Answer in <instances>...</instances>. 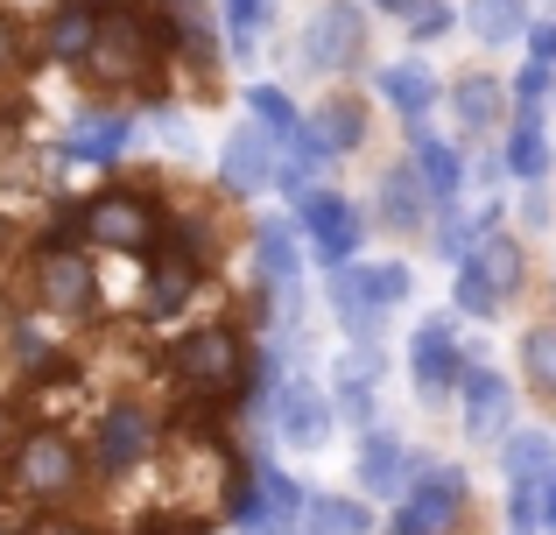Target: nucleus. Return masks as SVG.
Returning a JSON list of instances; mask_svg holds the SVG:
<instances>
[{
  "instance_id": "f257e3e1",
  "label": "nucleus",
  "mask_w": 556,
  "mask_h": 535,
  "mask_svg": "<svg viewBox=\"0 0 556 535\" xmlns=\"http://www.w3.org/2000/svg\"><path fill=\"white\" fill-rule=\"evenodd\" d=\"M92 480V451L64 423H22L0 444V500H22L28 514H64Z\"/></svg>"
},
{
  "instance_id": "423d86ee",
  "label": "nucleus",
  "mask_w": 556,
  "mask_h": 535,
  "mask_svg": "<svg viewBox=\"0 0 556 535\" xmlns=\"http://www.w3.org/2000/svg\"><path fill=\"white\" fill-rule=\"evenodd\" d=\"M408 296V268L402 262H380V268H331V303H339V317L367 339V331L380 324V310L388 303H402Z\"/></svg>"
},
{
  "instance_id": "4468645a",
  "label": "nucleus",
  "mask_w": 556,
  "mask_h": 535,
  "mask_svg": "<svg viewBox=\"0 0 556 535\" xmlns=\"http://www.w3.org/2000/svg\"><path fill=\"white\" fill-rule=\"evenodd\" d=\"M218 177H226L232 191H268V183H282L275 141L261 135V127H240V135L226 141V155H218Z\"/></svg>"
},
{
  "instance_id": "58836bf2",
  "label": "nucleus",
  "mask_w": 556,
  "mask_h": 535,
  "mask_svg": "<svg viewBox=\"0 0 556 535\" xmlns=\"http://www.w3.org/2000/svg\"><path fill=\"white\" fill-rule=\"evenodd\" d=\"M535 64H556V28H535Z\"/></svg>"
},
{
  "instance_id": "6ab92c4d",
  "label": "nucleus",
  "mask_w": 556,
  "mask_h": 535,
  "mask_svg": "<svg viewBox=\"0 0 556 535\" xmlns=\"http://www.w3.org/2000/svg\"><path fill=\"white\" fill-rule=\"evenodd\" d=\"M303 535H374V514L353 508V500L311 494V500H303Z\"/></svg>"
},
{
  "instance_id": "bb28decb",
  "label": "nucleus",
  "mask_w": 556,
  "mask_h": 535,
  "mask_svg": "<svg viewBox=\"0 0 556 535\" xmlns=\"http://www.w3.org/2000/svg\"><path fill=\"white\" fill-rule=\"evenodd\" d=\"M331 381H339V409L345 416H359V423H367V416H374V359L367 353H359V359H339V373H331Z\"/></svg>"
},
{
  "instance_id": "20e7f679",
  "label": "nucleus",
  "mask_w": 556,
  "mask_h": 535,
  "mask_svg": "<svg viewBox=\"0 0 556 535\" xmlns=\"http://www.w3.org/2000/svg\"><path fill=\"white\" fill-rule=\"evenodd\" d=\"M71 212H78V219H71L78 240H92V247H106V254H149L155 240H163V212L141 191H99Z\"/></svg>"
},
{
  "instance_id": "72a5a7b5",
  "label": "nucleus",
  "mask_w": 556,
  "mask_h": 535,
  "mask_svg": "<svg viewBox=\"0 0 556 535\" xmlns=\"http://www.w3.org/2000/svg\"><path fill=\"white\" fill-rule=\"evenodd\" d=\"M515 92H521V106H543V92H549V64H529Z\"/></svg>"
},
{
  "instance_id": "ea45409f",
  "label": "nucleus",
  "mask_w": 556,
  "mask_h": 535,
  "mask_svg": "<svg viewBox=\"0 0 556 535\" xmlns=\"http://www.w3.org/2000/svg\"><path fill=\"white\" fill-rule=\"evenodd\" d=\"M36 535H92V528H78V522H64V514H56V522H42Z\"/></svg>"
},
{
  "instance_id": "5701e85b",
  "label": "nucleus",
  "mask_w": 556,
  "mask_h": 535,
  "mask_svg": "<svg viewBox=\"0 0 556 535\" xmlns=\"http://www.w3.org/2000/svg\"><path fill=\"white\" fill-rule=\"evenodd\" d=\"M380 99H394V113L416 120V113L437 99V85H430V71H422V64H388V71H380Z\"/></svg>"
},
{
  "instance_id": "9b49d317",
  "label": "nucleus",
  "mask_w": 556,
  "mask_h": 535,
  "mask_svg": "<svg viewBox=\"0 0 556 535\" xmlns=\"http://www.w3.org/2000/svg\"><path fill=\"white\" fill-rule=\"evenodd\" d=\"M275 430H282L289 444H325L331 437V402H325V387H311V381H282L275 387Z\"/></svg>"
},
{
  "instance_id": "f704fd0d",
  "label": "nucleus",
  "mask_w": 556,
  "mask_h": 535,
  "mask_svg": "<svg viewBox=\"0 0 556 535\" xmlns=\"http://www.w3.org/2000/svg\"><path fill=\"white\" fill-rule=\"evenodd\" d=\"M521 226H549V191H543V183L521 198Z\"/></svg>"
},
{
  "instance_id": "0eeeda50",
  "label": "nucleus",
  "mask_w": 556,
  "mask_h": 535,
  "mask_svg": "<svg viewBox=\"0 0 556 535\" xmlns=\"http://www.w3.org/2000/svg\"><path fill=\"white\" fill-rule=\"evenodd\" d=\"M149 451H155V416L141 409V402H113V409L99 416L92 472H106V480H121V472H135V466H141Z\"/></svg>"
},
{
  "instance_id": "c85d7f7f",
  "label": "nucleus",
  "mask_w": 556,
  "mask_h": 535,
  "mask_svg": "<svg viewBox=\"0 0 556 535\" xmlns=\"http://www.w3.org/2000/svg\"><path fill=\"white\" fill-rule=\"evenodd\" d=\"M521 367H529L535 387H556V324L529 331V345H521Z\"/></svg>"
},
{
  "instance_id": "b1692460",
  "label": "nucleus",
  "mask_w": 556,
  "mask_h": 535,
  "mask_svg": "<svg viewBox=\"0 0 556 535\" xmlns=\"http://www.w3.org/2000/svg\"><path fill=\"white\" fill-rule=\"evenodd\" d=\"M458 120H465V135H486V127L501 120V85L493 78H458Z\"/></svg>"
},
{
  "instance_id": "2eb2a0df",
  "label": "nucleus",
  "mask_w": 556,
  "mask_h": 535,
  "mask_svg": "<svg viewBox=\"0 0 556 535\" xmlns=\"http://www.w3.org/2000/svg\"><path fill=\"white\" fill-rule=\"evenodd\" d=\"M92 36H99V8H85V0H64V8L50 14V28H42V56L78 71L85 50H92Z\"/></svg>"
},
{
  "instance_id": "dca6fc26",
  "label": "nucleus",
  "mask_w": 556,
  "mask_h": 535,
  "mask_svg": "<svg viewBox=\"0 0 556 535\" xmlns=\"http://www.w3.org/2000/svg\"><path fill=\"white\" fill-rule=\"evenodd\" d=\"M121 149H127V113H85L78 135L64 141L71 163H113Z\"/></svg>"
},
{
  "instance_id": "7ed1b4c3",
  "label": "nucleus",
  "mask_w": 556,
  "mask_h": 535,
  "mask_svg": "<svg viewBox=\"0 0 556 535\" xmlns=\"http://www.w3.org/2000/svg\"><path fill=\"white\" fill-rule=\"evenodd\" d=\"M155 64H163L155 28L141 22L135 8H121V14H99V36H92V50H85L78 78L92 85V92H149Z\"/></svg>"
},
{
  "instance_id": "aec40b11",
  "label": "nucleus",
  "mask_w": 556,
  "mask_h": 535,
  "mask_svg": "<svg viewBox=\"0 0 556 535\" xmlns=\"http://www.w3.org/2000/svg\"><path fill=\"white\" fill-rule=\"evenodd\" d=\"M549 466H556V437H549V430H521V437H507V480H515V486L549 480Z\"/></svg>"
},
{
  "instance_id": "f3484780",
  "label": "nucleus",
  "mask_w": 556,
  "mask_h": 535,
  "mask_svg": "<svg viewBox=\"0 0 556 535\" xmlns=\"http://www.w3.org/2000/svg\"><path fill=\"white\" fill-rule=\"evenodd\" d=\"M465 268L486 275L501 296H515V289H521V247H515L507 233H479V240H472V254H465Z\"/></svg>"
},
{
  "instance_id": "e433bc0d",
  "label": "nucleus",
  "mask_w": 556,
  "mask_h": 535,
  "mask_svg": "<svg viewBox=\"0 0 556 535\" xmlns=\"http://www.w3.org/2000/svg\"><path fill=\"white\" fill-rule=\"evenodd\" d=\"M0 8H8L14 22H22V14H56V8H64V0H0Z\"/></svg>"
},
{
  "instance_id": "4c0bfd02",
  "label": "nucleus",
  "mask_w": 556,
  "mask_h": 535,
  "mask_svg": "<svg viewBox=\"0 0 556 535\" xmlns=\"http://www.w3.org/2000/svg\"><path fill=\"white\" fill-rule=\"evenodd\" d=\"M444 22H451V14H444V0H437V8L416 14V36H444Z\"/></svg>"
},
{
  "instance_id": "a19ab883",
  "label": "nucleus",
  "mask_w": 556,
  "mask_h": 535,
  "mask_svg": "<svg viewBox=\"0 0 556 535\" xmlns=\"http://www.w3.org/2000/svg\"><path fill=\"white\" fill-rule=\"evenodd\" d=\"M543 522H549V535H556V480H543Z\"/></svg>"
},
{
  "instance_id": "37998d69",
  "label": "nucleus",
  "mask_w": 556,
  "mask_h": 535,
  "mask_svg": "<svg viewBox=\"0 0 556 535\" xmlns=\"http://www.w3.org/2000/svg\"><path fill=\"white\" fill-rule=\"evenodd\" d=\"M85 8H99V14H121V8H135V0H85Z\"/></svg>"
},
{
  "instance_id": "2f4dec72",
  "label": "nucleus",
  "mask_w": 556,
  "mask_h": 535,
  "mask_svg": "<svg viewBox=\"0 0 556 535\" xmlns=\"http://www.w3.org/2000/svg\"><path fill=\"white\" fill-rule=\"evenodd\" d=\"M226 22H232V50H254L261 22H268V0H226Z\"/></svg>"
},
{
  "instance_id": "412c9836",
  "label": "nucleus",
  "mask_w": 556,
  "mask_h": 535,
  "mask_svg": "<svg viewBox=\"0 0 556 535\" xmlns=\"http://www.w3.org/2000/svg\"><path fill=\"white\" fill-rule=\"evenodd\" d=\"M311 135L325 141V155L359 149V135H367V113H359V99H325V106H317V127H311Z\"/></svg>"
},
{
  "instance_id": "39448f33",
  "label": "nucleus",
  "mask_w": 556,
  "mask_h": 535,
  "mask_svg": "<svg viewBox=\"0 0 556 535\" xmlns=\"http://www.w3.org/2000/svg\"><path fill=\"white\" fill-rule=\"evenodd\" d=\"M169 373H177L184 395H232L247 381V345L226 324H198L169 345Z\"/></svg>"
},
{
  "instance_id": "c03bdc74",
  "label": "nucleus",
  "mask_w": 556,
  "mask_h": 535,
  "mask_svg": "<svg viewBox=\"0 0 556 535\" xmlns=\"http://www.w3.org/2000/svg\"><path fill=\"white\" fill-rule=\"evenodd\" d=\"M0 444H8V416H0Z\"/></svg>"
},
{
  "instance_id": "a878e982",
  "label": "nucleus",
  "mask_w": 556,
  "mask_h": 535,
  "mask_svg": "<svg viewBox=\"0 0 556 535\" xmlns=\"http://www.w3.org/2000/svg\"><path fill=\"white\" fill-rule=\"evenodd\" d=\"M380 219L402 226V233L422 219V191L408 183V169H388V177H380Z\"/></svg>"
},
{
  "instance_id": "393cba45",
  "label": "nucleus",
  "mask_w": 556,
  "mask_h": 535,
  "mask_svg": "<svg viewBox=\"0 0 556 535\" xmlns=\"http://www.w3.org/2000/svg\"><path fill=\"white\" fill-rule=\"evenodd\" d=\"M416 169H422V191H430V198H451V191H458V177H465L458 149H444V141H422Z\"/></svg>"
},
{
  "instance_id": "ddd939ff",
  "label": "nucleus",
  "mask_w": 556,
  "mask_h": 535,
  "mask_svg": "<svg viewBox=\"0 0 556 535\" xmlns=\"http://www.w3.org/2000/svg\"><path fill=\"white\" fill-rule=\"evenodd\" d=\"M507 416H515V387L501 381V373H465V437L472 444H493L507 437Z\"/></svg>"
},
{
  "instance_id": "1a4fd4ad",
  "label": "nucleus",
  "mask_w": 556,
  "mask_h": 535,
  "mask_svg": "<svg viewBox=\"0 0 556 535\" xmlns=\"http://www.w3.org/2000/svg\"><path fill=\"white\" fill-rule=\"evenodd\" d=\"M408 367H416V395H422V402H437L444 387H458V381H465V367H458V324H451V317H430V324H416Z\"/></svg>"
},
{
  "instance_id": "6e6552de",
  "label": "nucleus",
  "mask_w": 556,
  "mask_h": 535,
  "mask_svg": "<svg viewBox=\"0 0 556 535\" xmlns=\"http://www.w3.org/2000/svg\"><path fill=\"white\" fill-rule=\"evenodd\" d=\"M303 42H311L303 56H311L317 71H353L359 42H367V22H359L353 0H325V8L311 14V36H303Z\"/></svg>"
},
{
  "instance_id": "7c9ffc66",
  "label": "nucleus",
  "mask_w": 556,
  "mask_h": 535,
  "mask_svg": "<svg viewBox=\"0 0 556 535\" xmlns=\"http://www.w3.org/2000/svg\"><path fill=\"white\" fill-rule=\"evenodd\" d=\"M22 64H28V36H22V22L0 8V85L22 78Z\"/></svg>"
},
{
  "instance_id": "c9c22d12",
  "label": "nucleus",
  "mask_w": 556,
  "mask_h": 535,
  "mask_svg": "<svg viewBox=\"0 0 556 535\" xmlns=\"http://www.w3.org/2000/svg\"><path fill=\"white\" fill-rule=\"evenodd\" d=\"M14 247H22V226H14V219H8V212H0V268H8V262H14Z\"/></svg>"
},
{
  "instance_id": "cd10ccee",
  "label": "nucleus",
  "mask_w": 556,
  "mask_h": 535,
  "mask_svg": "<svg viewBox=\"0 0 556 535\" xmlns=\"http://www.w3.org/2000/svg\"><path fill=\"white\" fill-rule=\"evenodd\" d=\"M479 42H515L521 36V0H472Z\"/></svg>"
},
{
  "instance_id": "9d476101",
  "label": "nucleus",
  "mask_w": 556,
  "mask_h": 535,
  "mask_svg": "<svg viewBox=\"0 0 556 535\" xmlns=\"http://www.w3.org/2000/svg\"><path fill=\"white\" fill-rule=\"evenodd\" d=\"M458 508H465V480L458 472H430V480L408 494V508L394 514L388 535H444L451 522H458Z\"/></svg>"
},
{
  "instance_id": "c756f323",
  "label": "nucleus",
  "mask_w": 556,
  "mask_h": 535,
  "mask_svg": "<svg viewBox=\"0 0 556 535\" xmlns=\"http://www.w3.org/2000/svg\"><path fill=\"white\" fill-rule=\"evenodd\" d=\"M261 268H268L275 282L296 275V240H289V226H261Z\"/></svg>"
},
{
  "instance_id": "4be33fe9",
  "label": "nucleus",
  "mask_w": 556,
  "mask_h": 535,
  "mask_svg": "<svg viewBox=\"0 0 556 535\" xmlns=\"http://www.w3.org/2000/svg\"><path fill=\"white\" fill-rule=\"evenodd\" d=\"M507 163H515V177L543 183V169H549V141H543V113H535V106H521L515 141H507Z\"/></svg>"
},
{
  "instance_id": "79ce46f5",
  "label": "nucleus",
  "mask_w": 556,
  "mask_h": 535,
  "mask_svg": "<svg viewBox=\"0 0 556 535\" xmlns=\"http://www.w3.org/2000/svg\"><path fill=\"white\" fill-rule=\"evenodd\" d=\"M380 8H394V14H408V22H416V14L430 8V0H380Z\"/></svg>"
},
{
  "instance_id": "f8f14e48",
  "label": "nucleus",
  "mask_w": 556,
  "mask_h": 535,
  "mask_svg": "<svg viewBox=\"0 0 556 535\" xmlns=\"http://www.w3.org/2000/svg\"><path fill=\"white\" fill-rule=\"evenodd\" d=\"M303 233H311V247L325 254V268H339V262H353L359 219H353V205H345V198L311 191V198H303Z\"/></svg>"
},
{
  "instance_id": "473e14b6",
  "label": "nucleus",
  "mask_w": 556,
  "mask_h": 535,
  "mask_svg": "<svg viewBox=\"0 0 556 535\" xmlns=\"http://www.w3.org/2000/svg\"><path fill=\"white\" fill-rule=\"evenodd\" d=\"M458 303L472 317H493V303H501V289L486 282V275H472V268H458Z\"/></svg>"
},
{
  "instance_id": "a211bd4d",
  "label": "nucleus",
  "mask_w": 556,
  "mask_h": 535,
  "mask_svg": "<svg viewBox=\"0 0 556 535\" xmlns=\"http://www.w3.org/2000/svg\"><path fill=\"white\" fill-rule=\"evenodd\" d=\"M402 472H408V451L394 430H374L367 451H359V480H367V494H402Z\"/></svg>"
},
{
  "instance_id": "f03ea898",
  "label": "nucleus",
  "mask_w": 556,
  "mask_h": 535,
  "mask_svg": "<svg viewBox=\"0 0 556 535\" xmlns=\"http://www.w3.org/2000/svg\"><path fill=\"white\" fill-rule=\"evenodd\" d=\"M22 289H28V310L50 317V324H92V317L106 310V282H99L92 254L71 247V240H42V247H28Z\"/></svg>"
}]
</instances>
